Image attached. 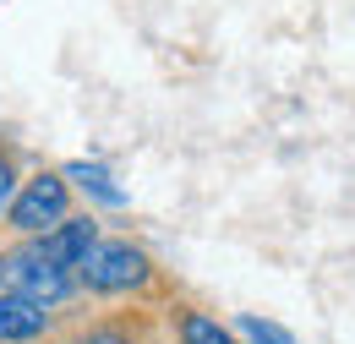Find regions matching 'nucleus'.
I'll return each mask as SVG.
<instances>
[{
    "label": "nucleus",
    "instance_id": "f257e3e1",
    "mask_svg": "<svg viewBox=\"0 0 355 344\" xmlns=\"http://www.w3.org/2000/svg\"><path fill=\"white\" fill-rule=\"evenodd\" d=\"M0 290L28 295V301H39V306H55V301L71 295V268H55L49 257H39V252L28 246V252L0 257Z\"/></svg>",
    "mask_w": 355,
    "mask_h": 344
},
{
    "label": "nucleus",
    "instance_id": "f03ea898",
    "mask_svg": "<svg viewBox=\"0 0 355 344\" xmlns=\"http://www.w3.org/2000/svg\"><path fill=\"white\" fill-rule=\"evenodd\" d=\"M77 268H83L88 290H98V295H121V290H137L148 279V257L126 241H93V252Z\"/></svg>",
    "mask_w": 355,
    "mask_h": 344
},
{
    "label": "nucleus",
    "instance_id": "7ed1b4c3",
    "mask_svg": "<svg viewBox=\"0 0 355 344\" xmlns=\"http://www.w3.org/2000/svg\"><path fill=\"white\" fill-rule=\"evenodd\" d=\"M60 218H66V180L60 175H33L22 186V197L11 203V230H22V235L60 224Z\"/></svg>",
    "mask_w": 355,
    "mask_h": 344
},
{
    "label": "nucleus",
    "instance_id": "20e7f679",
    "mask_svg": "<svg viewBox=\"0 0 355 344\" xmlns=\"http://www.w3.org/2000/svg\"><path fill=\"white\" fill-rule=\"evenodd\" d=\"M93 241H98L93 218H60V224L49 230V235L33 246V252H39V257H49L55 268H77V262L93 252Z\"/></svg>",
    "mask_w": 355,
    "mask_h": 344
},
{
    "label": "nucleus",
    "instance_id": "39448f33",
    "mask_svg": "<svg viewBox=\"0 0 355 344\" xmlns=\"http://www.w3.org/2000/svg\"><path fill=\"white\" fill-rule=\"evenodd\" d=\"M49 334V311L39 301H28V295H0V344H28Z\"/></svg>",
    "mask_w": 355,
    "mask_h": 344
},
{
    "label": "nucleus",
    "instance_id": "423d86ee",
    "mask_svg": "<svg viewBox=\"0 0 355 344\" xmlns=\"http://www.w3.org/2000/svg\"><path fill=\"white\" fill-rule=\"evenodd\" d=\"M180 344H235V334L219 328L208 311H186L180 317Z\"/></svg>",
    "mask_w": 355,
    "mask_h": 344
},
{
    "label": "nucleus",
    "instance_id": "0eeeda50",
    "mask_svg": "<svg viewBox=\"0 0 355 344\" xmlns=\"http://www.w3.org/2000/svg\"><path fill=\"white\" fill-rule=\"evenodd\" d=\"M241 334H246L252 344H295L290 328H279V322H268V317H252V311L241 317Z\"/></svg>",
    "mask_w": 355,
    "mask_h": 344
},
{
    "label": "nucleus",
    "instance_id": "6e6552de",
    "mask_svg": "<svg viewBox=\"0 0 355 344\" xmlns=\"http://www.w3.org/2000/svg\"><path fill=\"white\" fill-rule=\"evenodd\" d=\"M71 180H83V186H88V191H98L104 203H121V191L110 186V175L98 170V164H71Z\"/></svg>",
    "mask_w": 355,
    "mask_h": 344
},
{
    "label": "nucleus",
    "instance_id": "1a4fd4ad",
    "mask_svg": "<svg viewBox=\"0 0 355 344\" xmlns=\"http://www.w3.org/2000/svg\"><path fill=\"white\" fill-rule=\"evenodd\" d=\"M77 344H132V339L115 334V328H98V334H88V339H77Z\"/></svg>",
    "mask_w": 355,
    "mask_h": 344
},
{
    "label": "nucleus",
    "instance_id": "9d476101",
    "mask_svg": "<svg viewBox=\"0 0 355 344\" xmlns=\"http://www.w3.org/2000/svg\"><path fill=\"white\" fill-rule=\"evenodd\" d=\"M6 203H11V164L0 159V208H6Z\"/></svg>",
    "mask_w": 355,
    "mask_h": 344
}]
</instances>
